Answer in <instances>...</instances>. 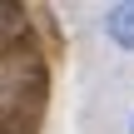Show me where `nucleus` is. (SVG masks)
<instances>
[{
  "label": "nucleus",
  "mask_w": 134,
  "mask_h": 134,
  "mask_svg": "<svg viewBox=\"0 0 134 134\" xmlns=\"http://www.w3.org/2000/svg\"><path fill=\"white\" fill-rule=\"evenodd\" d=\"M99 40L119 60H134V0H119V5L99 10Z\"/></svg>",
  "instance_id": "nucleus-1"
},
{
  "label": "nucleus",
  "mask_w": 134,
  "mask_h": 134,
  "mask_svg": "<svg viewBox=\"0 0 134 134\" xmlns=\"http://www.w3.org/2000/svg\"><path fill=\"white\" fill-rule=\"evenodd\" d=\"M124 129H129V134H134V104H129V114H124Z\"/></svg>",
  "instance_id": "nucleus-2"
}]
</instances>
